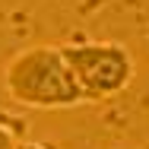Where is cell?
<instances>
[{
    "label": "cell",
    "mask_w": 149,
    "mask_h": 149,
    "mask_svg": "<svg viewBox=\"0 0 149 149\" xmlns=\"http://www.w3.org/2000/svg\"><path fill=\"white\" fill-rule=\"evenodd\" d=\"M86 102L98 105L127 89L136 76L133 54L120 41H67L60 45Z\"/></svg>",
    "instance_id": "cell-2"
},
{
    "label": "cell",
    "mask_w": 149,
    "mask_h": 149,
    "mask_svg": "<svg viewBox=\"0 0 149 149\" xmlns=\"http://www.w3.org/2000/svg\"><path fill=\"white\" fill-rule=\"evenodd\" d=\"M19 120H13L6 111H0V149H19Z\"/></svg>",
    "instance_id": "cell-3"
},
{
    "label": "cell",
    "mask_w": 149,
    "mask_h": 149,
    "mask_svg": "<svg viewBox=\"0 0 149 149\" xmlns=\"http://www.w3.org/2000/svg\"><path fill=\"white\" fill-rule=\"evenodd\" d=\"M3 89L22 108L57 111L86 102L70 63L57 45H35L16 51L3 67Z\"/></svg>",
    "instance_id": "cell-1"
},
{
    "label": "cell",
    "mask_w": 149,
    "mask_h": 149,
    "mask_svg": "<svg viewBox=\"0 0 149 149\" xmlns=\"http://www.w3.org/2000/svg\"><path fill=\"white\" fill-rule=\"evenodd\" d=\"M19 149H54V146H48V143H35V140H22Z\"/></svg>",
    "instance_id": "cell-4"
}]
</instances>
